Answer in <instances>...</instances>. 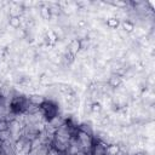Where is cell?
<instances>
[{
  "label": "cell",
  "instance_id": "6da1fadb",
  "mask_svg": "<svg viewBox=\"0 0 155 155\" xmlns=\"http://www.w3.org/2000/svg\"><path fill=\"white\" fill-rule=\"evenodd\" d=\"M30 102H29V98L27 96H23V94H15L11 97L10 99V103H8V111L11 114H13L15 116H18V115H23L25 114L28 107H29Z\"/></svg>",
  "mask_w": 155,
  "mask_h": 155
},
{
  "label": "cell",
  "instance_id": "7a4b0ae2",
  "mask_svg": "<svg viewBox=\"0 0 155 155\" xmlns=\"http://www.w3.org/2000/svg\"><path fill=\"white\" fill-rule=\"evenodd\" d=\"M39 113L41 114L42 119L48 124L57 116H59V107L52 99H44L39 105Z\"/></svg>",
  "mask_w": 155,
  "mask_h": 155
},
{
  "label": "cell",
  "instance_id": "3957f363",
  "mask_svg": "<svg viewBox=\"0 0 155 155\" xmlns=\"http://www.w3.org/2000/svg\"><path fill=\"white\" fill-rule=\"evenodd\" d=\"M67 51L69 53H71L73 56H76L81 51V41H80V39H78V38L71 39L70 42L67 46Z\"/></svg>",
  "mask_w": 155,
  "mask_h": 155
},
{
  "label": "cell",
  "instance_id": "277c9868",
  "mask_svg": "<svg viewBox=\"0 0 155 155\" xmlns=\"http://www.w3.org/2000/svg\"><path fill=\"white\" fill-rule=\"evenodd\" d=\"M121 84H122V78L119 76V75L115 74V73H113V74L109 76V79H108V85H109L111 88H116V87H119Z\"/></svg>",
  "mask_w": 155,
  "mask_h": 155
},
{
  "label": "cell",
  "instance_id": "5b68a950",
  "mask_svg": "<svg viewBox=\"0 0 155 155\" xmlns=\"http://www.w3.org/2000/svg\"><path fill=\"white\" fill-rule=\"evenodd\" d=\"M120 25H121L122 30L126 31L127 34H130V33H132V31L134 30V23L131 22V21H128V19H125L124 22H121Z\"/></svg>",
  "mask_w": 155,
  "mask_h": 155
},
{
  "label": "cell",
  "instance_id": "8992f818",
  "mask_svg": "<svg viewBox=\"0 0 155 155\" xmlns=\"http://www.w3.org/2000/svg\"><path fill=\"white\" fill-rule=\"evenodd\" d=\"M8 24H10L13 29H17V28H19L21 24H22V19H21V17L10 16V17H8Z\"/></svg>",
  "mask_w": 155,
  "mask_h": 155
},
{
  "label": "cell",
  "instance_id": "52a82bcc",
  "mask_svg": "<svg viewBox=\"0 0 155 155\" xmlns=\"http://www.w3.org/2000/svg\"><path fill=\"white\" fill-rule=\"evenodd\" d=\"M40 15H41V17L44 19H51V17H52V13H51V10H50L48 6L41 7L40 8Z\"/></svg>",
  "mask_w": 155,
  "mask_h": 155
},
{
  "label": "cell",
  "instance_id": "ba28073f",
  "mask_svg": "<svg viewBox=\"0 0 155 155\" xmlns=\"http://www.w3.org/2000/svg\"><path fill=\"white\" fill-rule=\"evenodd\" d=\"M107 25L109 27V28H111V29H116V28H119V25H120V19L119 18H108L107 19Z\"/></svg>",
  "mask_w": 155,
  "mask_h": 155
},
{
  "label": "cell",
  "instance_id": "9c48e42d",
  "mask_svg": "<svg viewBox=\"0 0 155 155\" xmlns=\"http://www.w3.org/2000/svg\"><path fill=\"white\" fill-rule=\"evenodd\" d=\"M90 108H91V111L94 113V114L102 113V105H101V103H98V102H92V104H91Z\"/></svg>",
  "mask_w": 155,
  "mask_h": 155
}]
</instances>
